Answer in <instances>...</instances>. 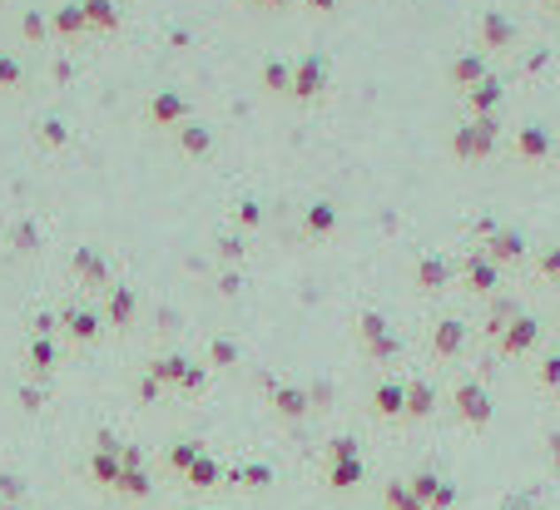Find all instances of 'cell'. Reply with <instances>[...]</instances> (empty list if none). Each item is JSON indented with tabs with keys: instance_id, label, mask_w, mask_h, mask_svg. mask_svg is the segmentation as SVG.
Returning <instances> with one entry per match:
<instances>
[{
	"instance_id": "obj_1",
	"label": "cell",
	"mask_w": 560,
	"mask_h": 510,
	"mask_svg": "<svg viewBox=\"0 0 560 510\" xmlns=\"http://www.w3.org/2000/svg\"><path fill=\"white\" fill-rule=\"evenodd\" d=\"M496 114H486V119H466V125L451 134V149L461 154V159H481V154H491V144H496Z\"/></svg>"
},
{
	"instance_id": "obj_2",
	"label": "cell",
	"mask_w": 560,
	"mask_h": 510,
	"mask_svg": "<svg viewBox=\"0 0 560 510\" xmlns=\"http://www.w3.org/2000/svg\"><path fill=\"white\" fill-rule=\"evenodd\" d=\"M327 89V55H303V60H293V100H318Z\"/></svg>"
},
{
	"instance_id": "obj_3",
	"label": "cell",
	"mask_w": 560,
	"mask_h": 510,
	"mask_svg": "<svg viewBox=\"0 0 560 510\" xmlns=\"http://www.w3.org/2000/svg\"><path fill=\"white\" fill-rule=\"evenodd\" d=\"M476 35H481V55L486 50H510V45H516V20L501 15V11H486Z\"/></svg>"
},
{
	"instance_id": "obj_4",
	"label": "cell",
	"mask_w": 560,
	"mask_h": 510,
	"mask_svg": "<svg viewBox=\"0 0 560 510\" xmlns=\"http://www.w3.org/2000/svg\"><path fill=\"white\" fill-rule=\"evenodd\" d=\"M501 95H506V89H501V80H496V75H486L481 85H472V89H466L472 119H486V114H496V110H501Z\"/></svg>"
},
{
	"instance_id": "obj_5",
	"label": "cell",
	"mask_w": 560,
	"mask_h": 510,
	"mask_svg": "<svg viewBox=\"0 0 560 510\" xmlns=\"http://www.w3.org/2000/svg\"><path fill=\"white\" fill-rule=\"evenodd\" d=\"M486 75H491V70H486V55H481V50H466L456 65H451V85H461V89L481 85Z\"/></svg>"
},
{
	"instance_id": "obj_6",
	"label": "cell",
	"mask_w": 560,
	"mask_h": 510,
	"mask_svg": "<svg viewBox=\"0 0 560 510\" xmlns=\"http://www.w3.org/2000/svg\"><path fill=\"white\" fill-rule=\"evenodd\" d=\"M516 154H521V159H546V154H550V129L546 125L516 129Z\"/></svg>"
},
{
	"instance_id": "obj_7",
	"label": "cell",
	"mask_w": 560,
	"mask_h": 510,
	"mask_svg": "<svg viewBox=\"0 0 560 510\" xmlns=\"http://www.w3.org/2000/svg\"><path fill=\"white\" fill-rule=\"evenodd\" d=\"M263 89L268 95H293V60H263Z\"/></svg>"
},
{
	"instance_id": "obj_8",
	"label": "cell",
	"mask_w": 560,
	"mask_h": 510,
	"mask_svg": "<svg viewBox=\"0 0 560 510\" xmlns=\"http://www.w3.org/2000/svg\"><path fill=\"white\" fill-rule=\"evenodd\" d=\"M154 114H159V119H179V114H184V100H179V95H159V100H154Z\"/></svg>"
},
{
	"instance_id": "obj_9",
	"label": "cell",
	"mask_w": 560,
	"mask_h": 510,
	"mask_svg": "<svg viewBox=\"0 0 560 510\" xmlns=\"http://www.w3.org/2000/svg\"><path fill=\"white\" fill-rule=\"evenodd\" d=\"M184 144L188 149H209V129L203 125H184Z\"/></svg>"
},
{
	"instance_id": "obj_10",
	"label": "cell",
	"mask_w": 560,
	"mask_h": 510,
	"mask_svg": "<svg viewBox=\"0 0 560 510\" xmlns=\"http://www.w3.org/2000/svg\"><path fill=\"white\" fill-rule=\"evenodd\" d=\"M308 218H312V228H333V224H337V213L327 209V203H312V213H308Z\"/></svg>"
},
{
	"instance_id": "obj_11",
	"label": "cell",
	"mask_w": 560,
	"mask_h": 510,
	"mask_svg": "<svg viewBox=\"0 0 560 510\" xmlns=\"http://www.w3.org/2000/svg\"><path fill=\"white\" fill-rule=\"evenodd\" d=\"M342 0H308V11H337Z\"/></svg>"
},
{
	"instance_id": "obj_12",
	"label": "cell",
	"mask_w": 560,
	"mask_h": 510,
	"mask_svg": "<svg viewBox=\"0 0 560 510\" xmlns=\"http://www.w3.org/2000/svg\"><path fill=\"white\" fill-rule=\"evenodd\" d=\"M249 5H263V11H278V5H288V0H249Z\"/></svg>"
},
{
	"instance_id": "obj_13",
	"label": "cell",
	"mask_w": 560,
	"mask_h": 510,
	"mask_svg": "<svg viewBox=\"0 0 560 510\" xmlns=\"http://www.w3.org/2000/svg\"><path fill=\"white\" fill-rule=\"evenodd\" d=\"M546 268H550V273H560V253H550V258H546Z\"/></svg>"
},
{
	"instance_id": "obj_14",
	"label": "cell",
	"mask_w": 560,
	"mask_h": 510,
	"mask_svg": "<svg viewBox=\"0 0 560 510\" xmlns=\"http://www.w3.org/2000/svg\"><path fill=\"white\" fill-rule=\"evenodd\" d=\"M556 5H560V0H556Z\"/></svg>"
}]
</instances>
